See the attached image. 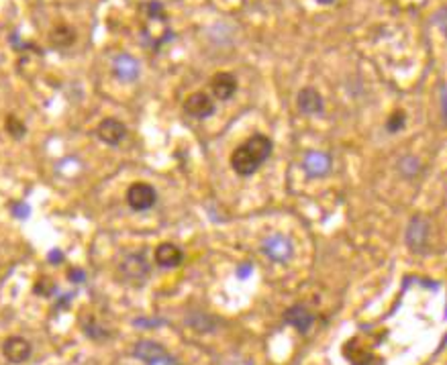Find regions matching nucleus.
I'll return each instance as SVG.
<instances>
[{
	"label": "nucleus",
	"mask_w": 447,
	"mask_h": 365,
	"mask_svg": "<svg viewBox=\"0 0 447 365\" xmlns=\"http://www.w3.org/2000/svg\"><path fill=\"white\" fill-rule=\"evenodd\" d=\"M274 143L269 137L255 133L251 135L250 139L243 141L239 147H235V151L231 153V168L235 170V174L243 175H253L272 156Z\"/></svg>",
	"instance_id": "f257e3e1"
},
{
	"label": "nucleus",
	"mask_w": 447,
	"mask_h": 365,
	"mask_svg": "<svg viewBox=\"0 0 447 365\" xmlns=\"http://www.w3.org/2000/svg\"><path fill=\"white\" fill-rule=\"evenodd\" d=\"M151 274V265L147 261V253L145 251H135V253H127L121 265H119V276L123 278L129 286H144L147 278Z\"/></svg>",
	"instance_id": "f03ea898"
},
{
	"label": "nucleus",
	"mask_w": 447,
	"mask_h": 365,
	"mask_svg": "<svg viewBox=\"0 0 447 365\" xmlns=\"http://www.w3.org/2000/svg\"><path fill=\"white\" fill-rule=\"evenodd\" d=\"M133 357H137L145 365H180L174 355H170L163 345L151 339H141L133 347Z\"/></svg>",
	"instance_id": "7ed1b4c3"
},
{
	"label": "nucleus",
	"mask_w": 447,
	"mask_h": 365,
	"mask_svg": "<svg viewBox=\"0 0 447 365\" xmlns=\"http://www.w3.org/2000/svg\"><path fill=\"white\" fill-rule=\"evenodd\" d=\"M127 204L135 212H145V210L153 209L158 202V192L151 184L147 182H135L129 186V190L125 194Z\"/></svg>",
	"instance_id": "20e7f679"
},
{
	"label": "nucleus",
	"mask_w": 447,
	"mask_h": 365,
	"mask_svg": "<svg viewBox=\"0 0 447 365\" xmlns=\"http://www.w3.org/2000/svg\"><path fill=\"white\" fill-rule=\"evenodd\" d=\"M262 253L268 255L269 260L276 261V263H286L292 257V253H294V245H292V241L288 239L286 235L276 233V235H269V237L264 239Z\"/></svg>",
	"instance_id": "39448f33"
},
{
	"label": "nucleus",
	"mask_w": 447,
	"mask_h": 365,
	"mask_svg": "<svg viewBox=\"0 0 447 365\" xmlns=\"http://www.w3.org/2000/svg\"><path fill=\"white\" fill-rule=\"evenodd\" d=\"M215 100L207 94V92H192L190 96H186L184 100V112L192 119H209L211 115H215Z\"/></svg>",
	"instance_id": "423d86ee"
},
{
	"label": "nucleus",
	"mask_w": 447,
	"mask_h": 365,
	"mask_svg": "<svg viewBox=\"0 0 447 365\" xmlns=\"http://www.w3.org/2000/svg\"><path fill=\"white\" fill-rule=\"evenodd\" d=\"M429 231L431 225L429 221L425 216H412L411 223L407 226V245L411 247L412 251L421 253L425 247H427V241H429Z\"/></svg>",
	"instance_id": "0eeeda50"
},
{
	"label": "nucleus",
	"mask_w": 447,
	"mask_h": 365,
	"mask_svg": "<svg viewBox=\"0 0 447 365\" xmlns=\"http://www.w3.org/2000/svg\"><path fill=\"white\" fill-rule=\"evenodd\" d=\"M31 353H33V347L27 339L23 337H8L2 345V355L8 364L21 365L25 361L31 359Z\"/></svg>",
	"instance_id": "6e6552de"
},
{
	"label": "nucleus",
	"mask_w": 447,
	"mask_h": 365,
	"mask_svg": "<svg viewBox=\"0 0 447 365\" xmlns=\"http://www.w3.org/2000/svg\"><path fill=\"white\" fill-rule=\"evenodd\" d=\"M112 74L121 82H135L139 78V62L129 53H121L112 62Z\"/></svg>",
	"instance_id": "1a4fd4ad"
},
{
	"label": "nucleus",
	"mask_w": 447,
	"mask_h": 365,
	"mask_svg": "<svg viewBox=\"0 0 447 365\" xmlns=\"http://www.w3.org/2000/svg\"><path fill=\"white\" fill-rule=\"evenodd\" d=\"M296 105H298V110L304 112V115H308V117L323 115V110H325V103H323L321 92H317L313 86H306L298 92Z\"/></svg>",
	"instance_id": "9d476101"
},
{
	"label": "nucleus",
	"mask_w": 447,
	"mask_h": 365,
	"mask_svg": "<svg viewBox=\"0 0 447 365\" xmlns=\"http://www.w3.org/2000/svg\"><path fill=\"white\" fill-rule=\"evenodd\" d=\"M211 92L216 100H229L237 92V78L229 71H219L211 78Z\"/></svg>",
	"instance_id": "9b49d317"
},
{
	"label": "nucleus",
	"mask_w": 447,
	"mask_h": 365,
	"mask_svg": "<svg viewBox=\"0 0 447 365\" xmlns=\"http://www.w3.org/2000/svg\"><path fill=\"white\" fill-rule=\"evenodd\" d=\"M98 139L107 145H119L127 137V127L119 119H105L96 129Z\"/></svg>",
	"instance_id": "f8f14e48"
},
{
	"label": "nucleus",
	"mask_w": 447,
	"mask_h": 365,
	"mask_svg": "<svg viewBox=\"0 0 447 365\" xmlns=\"http://www.w3.org/2000/svg\"><path fill=\"white\" fill-rule=\"evenodd\" d=\"M303 170L310 178H323L331 172V157L323 151H308L303 159Z\"/></svg>",
	"instance_id": "ddd939ff"
},
{
	"label": "nucleus",
	"mask_w": 447,
	"mask_h": 365,
	"mask_svg": "<svg viewBox=\"0 0 447 365\" xmlns=\"http://www.w3.org/2000/svg\"><path fill=\"white\" fill-rule=\"evenodd\" d=\"M284 323L294 327L298 332H308V329L315 323V314L310 313L303 304H294L284 313Z\"/></svg>",
	"instance_id": "4468645a"
},
{
	"label": "nucleus",
	"mask_w": 447,
	"mask_h": 365,
	"mask_svg": "<svg viewBox=\"0 0 447 365\" xmlns=\"http://www.w3.org/2000/svg\"><path fill=\"white\" fill-rule=\"evenodd\" d=\"M153 260L163 270H172V267H178L180 263H182L184 253H182V249H180L178 245L160 243L156 247V251H153Z\"/></svg>",
	"instance_id": "2eb2a0df"
},
{
	"label": "nucleus",
	"mask_w": 447,
	"mask_h": 365,
	"mask_svg": "<svg viewBox=\"0 0 447 365\" xmlns=\"http://www.w3.org/2000/svg\"><path fill=\"white\" fill-rule=\"evenodd\" d=\"M52 45L57 47V50H68L70 45H74V41H76V33H74V29H70L68 25H59V27H55L54 31H52Z\"/></svg>",
	"instance_id": "dca6fc26"
},
{
	"label": "nucleus",
	"mask_w": 447,
	"mask_h": 365,
	"mask_svg": "<svg viewBox=\"0 0 447 365\" xmlns=\"http://www.w3.org/2000/svg\"><path fill=\"white\" fill-rule=\"evenodd\" d=\"M186 323H188V325H190L195 330H198V332H211V330L215 329V325H216L215 318H211L209 314H204V313L192 314Z\"/></svg>",
	"instance_id": "f3484780"
},
{
	"label": "nucleus",
	"mask_w": 447,
	"mask_h": 365,
	"mask_svg": "<svg viewBox=\"0 0 447 365\" xmlns=\"http://www.w3.org/2000/svg\"><path fill=\"white\" fill-rule=\"evenodd\" d=\"M4 127H6V133H8L13 139H23V137H25V133H27L25 122L21 121V119H17L15 115H8V117H6Z\"/></svg>",
	"instance_id": "a211bd4d"
},
{
	"label": "nucleus",
	"mask_w": 447,
	"mask_h": 365,
	"mask_svg": "<svg viewBox=\"0 0 447 365\" xmlns=\"http://www.w3.org/2000/svg\"><path fill=\"white\" fill-rule=\"evenodd\" d=\"M144 13L147 15L149 21H160V23H166V8H163V4L158 2V0L145 2Z\"/></svg>",
	"instance_id": "6ab92c4d"
},
{
	"label": "nucleus",
	"mask_w": 447,
	"mask_h": 365,
	"mask_svg": "<svg viewBox=\"0 0 447 365\" xmlns=\"http://www.w3.org/2000/svg\"><path fill=\"white\" fill-rule=\"evenodd\" d=\"M405 122H407V115H405L402 110L393 112L390 119L386 121V131H388V133H398V131L405 129Z\"/></svg>",
	"instance_id": "aec40b11"
},
{
	"label": "nucleus",
	"mask_w": 447,
	"mask_h": 365,
	"mask_svg": "<svg viewBox=\"0 0 447 365\" xmlns=\"http://www.w3.org/2000/svg\"><path fill=\"white\" fill-rule=\"evenodd\" d=\"M398 170L407 175V178H412V175H417L421 172V163H419V159H414V157H405V159L400 161Z\"/></svg>",
	"instance_id": "412c9836"
},
{
	"label": "nucleus",
	"mask_w": 447,
	"mask_h": 365,
	"mask_svg": "<svg viewBox=\"0 0 447 365\" xmlns=\"http://www.w3.org/2000/svg\"><path fill=\"white\" fill-rule=\"evenodd\" d=\"M84 332H86V337H90V339H94V341H98V339H107L108 337V332L96 320H92L90 318L88 320V325H84Z\"/></svg>",
	"instance_id": "4be33fe9"
},
{
	"label": "nucleus",
	"mask_w": 447,
	"mask_h": 365,
	"mask_svg": "<svg viewBox=\"0 0 447 365\" xmlns=\"http://www.w3.org/2000/svg\"><path fill=\"white\" fill-rule=\"evenodd\" d=\"M11 212H13V216H17V219H29L31 207H29L27 202H13V204H11Z\"/></svg>",
	"instance_id": "5701e85b"
},
{
	"label": "nucleus",
	"mask_w": 447,
	"mask_h": 365,
	"mask_svg": "<svg viewBox=\"0 0 447 365\" xmlns=\"http://www.w3.org/2000/svg\"><path fill=\"white\" fill-rule=\"evenodd\" d=\"M55 290V286L50 282V279H37V284H35V292L37 294H41V296H50L52 292Z\"/></svg>",
	"instance_id": "b1692460"
},
{
	"label": "nucleus",
	"mask_w": 447,
	"mask_h": 365,
	"mask_svg": "<svg viewBox=\"0 0 447 365\" xmlns=\"http://www.w3.org/2000/svg\"><path fill=\"white\" fill-rule=\"evenodd\" d=\"M68 278L72 279L74 284H82V282H86V274H84L82 270H78V267H72V270L68 272Z\"/></svg>",
	"instance_id": "393cba45"
},
{
	"label": "nucleus",
	"mask_w": 447,
	"mask_h": 365,
	"mask_svg": "<svg viewBox=\"0 0 447 365\" xmlns=\"http://www.w3.org/2000/svg\"><path fill=\"white\" fill-rule=\"evenodd\" d=\"M166 320H161V318H158V320H145V318H137V320H133V325L135 327H160V325H163Z\"/></svg>",
	"instance_id": "a878e982"
},
{
	"label": "nucleus",
	"mask_w": 447,
	"mask_h": 365,
	"mask_svg": "<svg viewBox=\"0 0 447 365\" xmlns=\"http://www.w3.org/2000/svg\"><path fill=\"white\" fill-rule=\"evenodd\" d=\"M251 272H253V265H251V263H241V265L237 267V278L245 279L248 276H251Z\"/></svg>",
	"instance_id": "bb28decb"
},
{
	"label": "nucleus",
	"mask_w": 447,
	"mask_h": 365,
	"mask_svg": "<svg viewBox=\"0 0 447 365\" xmlns=\"http://www.w3.org/2000/svg\"><path fill=\"white\" fill-rule=\"evenodd\" d=\"M47 260L55 261V263H59V261L64 260V253H62L59 249H54V251H52V253L47 255Z\"/></svg>",
	"instance_id": "cd10ccee"
},
{
	"label": "nucleus",
	"mask_w": 447,
	"mask_h": 365,
	"mask_svg": "<svg viewBox=\"0 0 447 365\" xmlns=\"http://www.w3.org/2000/svg\"><path fill=\"white\" fill-rule=\"evenodd\" d=\"M317 2H319V4H333L335 0H317Z\"/></svg>",
	"instance_id": "c85d7f7f"
}]
</instances>
